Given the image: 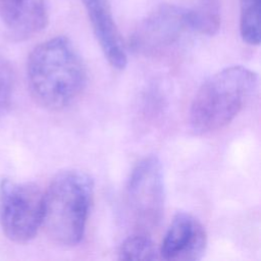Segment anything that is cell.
<instances>
[{
  "mask_svg": "<svg viewBox=\"0 0 261 261\" xmlns=\"http://www.w3.org/2000/svg\"><path fill=\"white\" fill-rule=\"evenodd\" d=\"M27 79L35 101L57 111L68 107L82 95L87 70L71 41L58 36L32 50L27 62Z\"/></svg>",
  "mask_w": 261,
  "mask_h": 261,
  "instance_id": "obj_1",
  "label": "cell"
},
{
  "mask_svg": "<svg viewBox=\"0 0 261 261\" xmlns=\"http://www.w3.org/2000/svg\"><path fill=\"white\" fill-rule=\"evenodd\" d=\"M94 197L93 178L77 169L58 173L44 192L43 222L57 245L76 246L83 239Z\"/></svg>",
  "mask_w": 261,
  "mask_h": 261,
  "instance_id": "obj_2",
  "label": "cell"
},
{
  "mask_svg": "<svg viewBox=\"0 0 261 261\" xmlns=\"http://www.w3.org/2000/svg\"><path fill=\"white\" fill-rule=\"evenodd\" d=\"M257 83L256 72L241 65L226 67L208 77L191 104L192 129L202 135L227 125L249 102Z\"/></svg>",
  "mask_w": 261,
  "mask_h": 261,
  "instance_id": "obj_3",
  "label": "cell"
},
{
  "mask_svg": "<svg viewBox=\"0 0 261 261\" xmlns=\"http://www.w3.org/2000/svg\"><path fill=\"white\" fill-rule=\"evenodd\" d=\"M44 192L32 182H0V226L7 239L23 244L42 227Z\"/></svg>",
  "mask_w": 261,
  "mask_h": 261,
  "instance_id": "obj_4",
  "label": "cell"
},
{
  "mask_svg": "<svg viewBox=\"0 0 261 261\" xmlns=\"http://www.w3.org/2000/svg\"><path fill=\"white\" fill-rule=\"evenodd\" d=\"M127 202L140 224L156 226L164 211V178L159 158L150 155L133 169L126 186Z\"/></svg>",
  "mask_w": 261,
  "mask_h": 261,
  "instance_id": "obj_5",
  "label": "cell"
},
{
  "mask_svg": "<svg viewBox=\"0 0 261 261\" xmlns=\"http://www.w3.org/2000/svg\"><path fill=\"white\" fill-rule=\"evenodd\" d=\"M187 30V8L162 4L138 24L129 45L138 53L154 54L175 43Z\"/></svg>",
  "mask_w": 261,
  "mask_h": 261,
  "instance_id": "obj_6",
  "label": "cell"
},
{
  "mask_svg": "<svg viewBox=\"0 0 261 261\" xmlns=\"http://www.w3.org/2000/svg\"><path fill=\"white\" fill-rule=\"evenodd\" d=\"M207 233L201 221L188 212H177L169 224L159 255L169 261H196L205 254Z\"/></svg>",
  "mask_w": 261,
  "mask_h": 261,
  "instance_id": "obj_7",
  "label": "cell"
},
{
  "mask_svg": "<svg viewBox=\"0 0 261 261\" xmlns=\"http://www.w3.org/2000/svg\"><path fill=\"white\" fill-rule=\"evenodd\" d=\"M93 32L109 64L121 70L127 64L124 43L114 21L109 0H82Z\"/></svg>",
  "mask_w": 261,
  "mask_h": 261,
  "instance_id": "obj_8",
  "label": "cell"
},
{
  "mask_svg": "<svg viewBox=\"0 0 261 261\" xmlns=\"http://www.w3.org/2000/svg\"><path fill=\"white\" fill-rule=\"evenodd\" d=\"M0 19L17 40L29 39L48 23V0H0Z\"/></svg>",
  "mask_w": 261,
  "mask_h": 261,
  "instance_id": "obj_9",
  "label": "cell"
},
{
  "mask_svg": "<svg viewBox=\"0 0 261 261\" xmlns=\"http://www.w3.org/2000/svg\"><path fill=\"white\" fill-rule=\"evenodd\" d=\"M261 0H240V34L249 45L260 44Z\"/></svg>",
  "mask_w": 261,
  "mask_h": 261,
  "instance_id": "obj_10",
  "label": "cell"
},
{
  "mask_svg": "<svg viewBox=\"0 0 261 261\" xmlns=\"http://www.w3.org/2000/svg\"><path fill=\"white\" fill-rule=\"evenodd\" d=\"M189 30L212 36L219 30L220 16L218 8L212 1H207L196 8H187Z\"/></svg>",
  "mask_w": 261,
  "mask_h": 261,
  "instance_id": "obj_11",
  "label": "cell"
},
{
  "mask_svg": "<svg viewBox=\"0 0 261 261\" xmlns=\"http://www.w3.org/2000/svg\"><path fill=\"white\" fill-rule=\"evenodd\" d=\"M159 251L149 236L135 233L127 237L120 245L118 259L120 260H154Z\"/></svg>",
  "mask_w": 261,
  "mask_h": 261,
  "instance_id": "obj_12",
  "label": "cell"
},
{
  "mask_svg": "<svg viewBox=\"0 0 261 261\" xmlns=\"http://www.w3.org/2000/svg\"><path fill=\"white\" fill-rule=\"evenodd\" d=\"M14 89V73L11 66L0 60V113L5 112L11 104Z\"/></svg>",
  "mask_w": 261,
  "mask_h": 261,
  "instance_id": "obj_13",
  "label": "cell"
}]
</instances>
